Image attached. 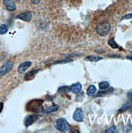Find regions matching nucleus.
Returning <instances> with one entry per match:
<instances>
[{
    "label": "nucleus",
    "mask_w": 132,
    "mask_h": 133,
    "mask_svg": "<svg viewBox=\"0 0 132 133\" xmlns=\"http://www.w3.org/2000/svg\"><path fill=\"white\" fill-rule=\"evenodd\" d=\"M27 108L29 111L38 115H42L44 111L40 100H34L31 101L28 104Z\"/></svg>",
    "instance_id": "1"
},
{
    "label": "nucleus",
    "mask_w": 132,
    "mask_h": 133,
    "mask_svg": "<svg viewBox=\"0 0 132 133\" xmlns=\"http://www.w3.org/2000/svg\"><path fill=\"white\" fill-rule=\"evenodd\" d=\"M96 32L101 36H105L108 35L110 31L111 26L107 22H104L96 27Z\"/></svg>",
    "instance_id": "2"
},
{
    "label": "nucleus",
    "mask_w": 132,
    "mask_h": 133,
    "mask_svg": "<svg viewBox=\"0 0 132 133\" xmlns=\"http://www.w3.org/2000/svg\"><path fill=\"white\" fill-rule=\"evenodd\" d=\"M56 129L62 132H66L70 129V124L64 118L58 119L56 122L55 125Z\"/></svg>",
    "instance_id": "3"
},
{
    "label": "nucleus",
    "mask_w": 132,
    "mask_h": 133,
    "mask_svg": "<svg viewBox=\"0 0 132 133\" xmlns=\"http://www.w3.org/2000/svg\"><path fill=\"white\" fill-rule=\"evenodd\" d=\"M13 65L12 62H6L0 68V76H3L8 73L11 70Z\"/></svg>",
    "instance_id": "4"
},
{
    "label": "nucleus",
    "mask_w": 132,
    "mask_h": 133,
    "mask_svg": "<svg viewBox=\"0 0 132 133\" xmlns=\"http://www.w3.org/2000/svg\"><path fill=\"white\" fill-rule=\"evenodd\" d=\"M16 18L25 22H30L32 18V14L29 11H24L17 15Z\"/></svg>",
    "instance_id": "5"
},
{
    "label": "nucleus",
    "mask_w": 132,
    "mask_h": 133,
    "mask_svg": "<svg viewBox=\"0 0 132 133\" xmlns=\"http://www.w3.org/2000/svg\"><path fill=\"white\" fill-rule=\"evenodd\" d=\"M73 119L77 122H82L84 119V115L81 108H77L74 111L73 115Z\"/></svg>",
    "instance_id": "6"
},
{
    "label": "nucleus",
    "mask_w": 132,
    "mask_h": 133,
    "mask_svg": "<svg viewBox=\"0 0 132 133\" xmlns=\"http://www.w3.org/2000/svg\"><path fill=\"white\" fill-rule=\"evenodd\" d=\"M32 63L30 61H27L21 63L18 67L17 71L19 74L24 73L30 66H31Z\"/></svg>",
    "instance_id": "7"
},
{
    "label": "nucleus",
    "mask_w": 132,
    "mask_h": 133,
    "mask_svg": "<svg viewBox=\"0 0 132 133\" xmlns=\"http://www.w3.org/2000/svg\"><path fill=\"white\" fill-rule=\"evenodd\" d=\"M3 4L8 11H13L16 9V5L13 0H3Z\"/></svg>",
    "instance_id": "8"
},
{
    "label": "nucleus",
    "mask_w": 132,
    "mask_h": 133,
    "mask_svg": "<svg viewBox=\"0 0 132 133\" xmlns=\"http://www.w3.org/2000/svg\"><path fill=\"white\" fill-rule=\"evenodd\" d=\"M39 70H40V69H38L33 70L28 72L24 77V80L26 81H30L32 79L35 77L36 74L39 72Z\"/></svg>",
    "instance_id": "9"
},
{
    "label": "nucleus",
    "mask_w": 132,
    "mask_h": 133,
    "mask_svg": "<svg viewBox=\"0 0 132 133\" xmlns=\"http://www.w3.org/2000/svg\"><path fill=\"white\" fill-rule=\"evenodd\" d=\"M82 85L80 83H76L73 84L71 87H70V91L73 94H77L80 92L82 89Z\"/></svg>",
    "instance_id": "10"
},
{
    "label": "nucleus",
    "mask_w": 132,
    "mask_h": 133,
    "mask_svg": "<svg viewBox=\"0 0 132 133\" xmlns=\"http://www.w3.org/2000/svg\"><path fill=\"white\" fill-rule=\"evenodd\" d=\"M114 89L113 87H110L109 88H108L106 90H104V91H102L99 92L98 94H97V95L96 96V97L104 96L107 95L111 94L114 92Z\"/></svg>",
    "instance_id": "11"
},
{
    "label": "nucleus",
    "mask_w": 132,
    "mask_h": 133,
    "mask_svg": "<svg viewBox=\"0 0 132 133\" xmlns=\"http://www.w3.org/2000/svg\"><path fill=\"white\" fill-rule=\"evenodd\" d=\"M60 106L56 104H53L52 105H51L49 106L44 111V112L46 114H49L51 112H53L54 111H57L59 109Z\"/></svg>",
    "instance_id": "12"
},
{
    "label": "nucleus",
    "mask_w": 132,
    "mask_h": 133,
    "mask_svg": "<svg viewBox=\"0 0 132 133\" xmlns=\"http://www.w3.org/2000/svg\"><path fill=\"white\" fill-rule=\"evenodd\" d=\"M103 59V58L97 56H88L84 59V61L91 62H97Z\"/></svg>",
    "instance_id": "13"
},
{
    "label": "nucleus",
    "mask_w": 132,
    "mask_h": 133,
    "mask_svg": "<svg viewBox=\"0 0 132 133\" xmlns=\"http://www.w3.org/2000/svg\"><path fill=\"white\" fill-rule=\"evenodd\" d=\"M35 120V117L33 115H30L29 116H28L24 122V125L25 126L28 128L29 127H30L31 125H32L33 124V122H34Z\"/></svg>",
    "instance_id": "14"
},
{
    "label": "nucleus",
    "mask_w": 132,
    "mask_h": 133,
    "mask_svg": "<svg viewBox=\"0 0 132 133\" xmlns=\"http://www.w3.org/2000/svg\"><path fill=\"white\" fill-rule=\"evenodd\" d=\"M97 91V88L95 85H91L89 86L87 90V94L89 96H93L96 93Z\"/></svg>",
    "instance_id": "15"
},
{
    "label": "nucleus",
    "mask_w": 132,
    "mask_h": 133,
    "mask_svg": "<svg viewBox=\"0 0 132 133\" xmlns=\"http://www.w3.org/2000/svg\"><path fill=\"white\" fill-rule=\"evenodd\" d=\"M70 90V87L69 86H62L58 89V92L60 94H65L68 92Z\"/></svg>",
    "instance_id": "16"
},
{
    "label": "nucleus",
    "mask_w": 132,
    "mask_h": 133,
    "mask_svg": "<svg viewBox=\"0 0 132 133\" xmlns=\"http://www.w3.org/2000/svg\"><path fill=\"white\" fill-rule=\"evenodd\" d=\"M8 31V26L5 24H2L0 25V35H4Z\"/></svg>",
    "instance_id": "17"
},
{
    "label": "nucleus",
    "mask_w": 132,
    "mask_h": 133,
    "mask_svg": "<svg viewBox=\"0 0 132 133\" xmlns=\"http://www.w3.org/2000/svg\"><path fill=\"white\" fill-rule=\"evenodd\" d=\"M109 86V84L107 81H103L100 82L99 84V88L101 89H104L107 88Z\"/></svg>",
    "instance_id": "18"
},
{
    "label": "nucleus",
    "mask_w": 132,
    "mask_h": 133,
    "mask_svg": "<svg viewBox=\"0 0 132 133\" xmlns=\"http://www.w3.org/2000/svg\"><path fill=\"white\" fill-rule=\"evenodd\" d=\"M108 44L113 48V49H117L119 47L118 44L113 39H109L108 41Z\"/></svg>",
    "instance_id": "19"
},
{
    "label": "nucleus",
    "mask_w": 132,
    "mask_h": 133,
    "mask_svg": "<svg viewBox=\"0 0 132 133\" xmlns=\"http://www.w3.org/2000/svg\"><path fill=\"white\" fill-rule=\"evenodd\" d=\"M132 106V104H126L123 106V107L119 110V111H124L130 108Z\"/></svg>",
    "instance_id": "20"
},
{
    "label": "nucleus",
    "mask_w": 132,
    "mask_h": 133,
    "mask_svg": "<svg viewBox=\"0 0 132 133\" xmlns=\"http://www.w3.org/2000/svg\"><path fill=\"white\" fill-rule=\"evenodd\" d=\"M116 127H115V125H113V126L110 127L109 128H108V129L105 131V133H115V131H116Z\"/></svg>",
    "instance_id": "21"
},
{
    "label": "nucleus",
    "mask_w": 132,
    "mask_h": 133,
    "mask_svg": "<svg viewBox=\"0 0 132 133\" xmlns=\"http://www.w3.org/2000/svg\"><path fill=\"white\" fill-rule=\"evenodd\" d=\"M77 95L76 96V100L77 101H80L82 100L84 97V92H78L77 94Z\"/></svg>",
    "instance_id": "22"
},
{
    "label": "nucleus",
    "mask_w": 132,
    "mask_h": 133,
    "mask_svg": "<svg viewBox=\"0 0 132 133\" xmlns=\"http://www.w3.org/2000/svg\"><path fill=\"white\" fill-rule=\"evenodd\" d=\"M132 14H128L126 16H124L122 20H125V19H132Z\"/></svg>",
    "instance_id": "23"
},
{
    "label": "nucleus",
    "mask_w": 132,
    "mask_h": 133,
    "mask_svg": "<svg viewBox=\"0 0 132 133\" xmlns=\"http://www.w3.org/2000/svg\"><path fill=\"white\" fill-rule=\"evenodd\" d=\"M127 97L128 99L132 102V91L129 92L127 94Z\"/></svg>",
    "instance_id": "24"
},
{
    "label": "nucleus",
    "mask_w": 132,
    "mask_h": 133,
    "mask_svg": "<svg viewBox=\"0 0 132 133\" xmlns=\"http://www.w3.org/2000/svg\"><path fill=\"white\" fill-rule=\"evenodd\" d=\"M31 1L33 4H35V5L38 4L41 1V0H31Z\"/></svg>",
    "instance_id": "25"
},
{
    "label": "nucleus",
    "mask_w": 132,
    "mask_h": 133,
    "mask_svg": "<svg viewBox=\"0 0 132 133\" xmlns=\"http://www.w3.org/2000/svg\"><path fill=\"white\" fill-rule=\"evenodd\" d=\"M3 107H4V103L2 102L0 103V114L1 113L3 109Z\"/></svg>",
    "instance_id": "26"
},
{
    "label": "nucleus",
    "mask_w": 132,
    "mask_h": 133,
    "mask_svg": "<svg viewBox=\"0 0 132 133\" xmlns=\"http://www.w3.org/2000/svg\"><path fill=\"white\" fill-rule=\"evenodd\" d=\"M127 58L128 59H130L131 61H132V55H128L127 56Z\"/></svg>",
    "instance_id": "27"
},
{
    "label": "nucleus",
    "mask_w": 132,
    "mask_h": 133,
    "mask_svg": "<svg viewBox=\"0 0 132 133\" xmlns=\"http://www.w3.org/2000/svg\"><path fill=\"white\" fill-rule=\"evenodd\" d=\"M72 132H73V133H79V132L78 131H77L76 130H75V129H73V130H72Z\"/></svg>",
    "instance_id": "28"
}]
</instances>
